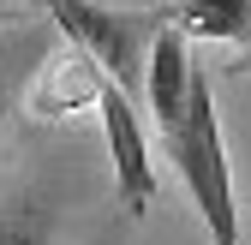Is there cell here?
Here are the masks:
<instances>
[{
	"mask_svg": "<svg viewBox=\"0 0 251 245\" xmlns=\"http://www.w3.org/2000/svg\"><path fill=\"white\" fill-rule=\"evenodd\" d=\"M168 149L192 186V203L209 227L215 245H239V209H233V179H227V149H222V120H215V96L203 66L192 72V90H185V108L168 126Z\"/></svg>",
	"mask_w": 251,
	"mask_h": 245,
	"instance_id": "cell-1",
	"label": "cell"
},
{
	"mask_svg": "<svg viewBox=\"0 0 251 245\" xmlns=\"http://www.w3.org/2000/svg\"><path fill=\"white\" fill-rule=\"evenodd\" d=\"M48 12L60 18L66 42H78L126 90V96H144V60H150L155 30L174 24V0H162V6H138V12L96 6V0H48Z\"/></svg>",
	"mask_w": 251,
	"mask_h": 245,
	"instance_id": "cell-2",
	"label": "cell"
},
{
	"mask_svg": "<svg viewBox=\"0 0 251 245\" xmlns=\"http://www.w3.org/2000/svg\"><path fill=\"white\" fill-rule=\"evenodd\" d=\"M102 132H108V156H114V179H120V203H126V216H150V203H155V168H150V138L138 126V108L132 96L102 78Z\"/></svg>",
	"mask_w": 251,
	"mask_h": 245,
	"instance_id": "cell-3",
	"label": "cell"
},
{
	"mask_svg": "<svg viewBox=\"0 0 251 245\" xmlns=\"http://www.w3.org/2000/svg\"><path fill=\"white\" fill-rule=\"evenodd\" d=\"M192 48H185V30L168 24V30H155V42H150V60H144V96L155 108V120H162V132L179 120L185 108V90H192Z\"/></svg>",
	"mask_w": 251,
	"mask_h": 245,
	"instance_id": "cell-4",
	"label": "cell"
},
{
	"mask_svg": "<svg viewBox=\"0 0 251 245\" xmlns=\"http://www.w3.org/2000/svg\"><path fill=\"white\" fill-rule=\"evenodd\" d=\"M102 66L90 60L78 42L66 48V54H54L48 66H42V78H36V102H30V114L36 120H54V114H72V108H90L102 96Z\"/></svg>",
	"mask_w": 251,
	"mask_h": 245,
	"instance_id": "cell-5",
	"label": "cell"
},
{
	"mask_svg": "<svg viewBox=\"0 0 251 245\" xmlns=\"http://www.w3.org/2000/svg\"><path fill=\"white\" fill-rule=\"evenodd\" d=\"M174 24L198 42H251V0H174Z\"/></svg>",
	"mask_w": 251,
	"mask_h": 245,
	"instance_id": "cell-6",
	"label": "cell"
},
{
	"mask_svg": "<svg viewBox=\"0 0 251 245\" xmlns=\"http://www.w3.org/2000/svg\"><path fill=\"white\" fill-rule=\"evenodd\" d=\"M0 245H54V209L42 197H24L0 216Z\"/></svg>",
	"mask_w": 251,
	"mask_h": 245,
	"instance_id": "cell-7",
	"label": "cell"
},
{
	"mask_svg": "<svg viewBox=\"0 0 251 245\" xmlns=\"http://www.w3.org/2000/svg\"><path fill=\"white\" fill-rule=\"evenodd\" d=\"M233 78H251V54H239V60H233Z\"/></svg>",
	"mask_w": 251,
	"mask_h": 245,
	"instance_id": "cell-8",
	"label": "cell"
},
{
	"mask_svg": "<svg viewBox=\"0 0 251 245\" xmlns=\"http://www.w3.org/2000/svg\"><path fill=\"white\" fill-rule=\"evenodd\" d=\"M0 120H6V96H0Z\"/></svg>",
	"mask_w": 251,
	"mask_h": 245,
	"instance_id": "cell-9",
	"label": "cell"
},
{
	"mask_svg": "<svg viewBox=\"0 0 251 245\" xmlns=\"http://www.w3.org/2000/svg\"><path fill=\"white\" fill-rule=\"evenodd\" d=\"M30 6H48V0H30Z\"/></svg>",
	"mask_w": 251,
	"mask_h": 245,
	"instance_id": "cell-10",
	"label": "cell"
}]
</instances>
